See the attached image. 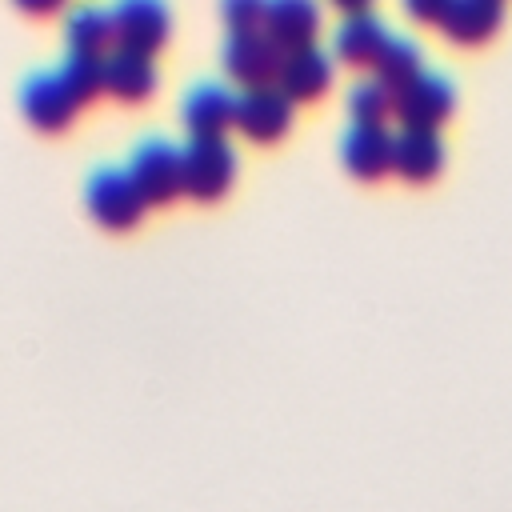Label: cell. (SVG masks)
Segmentation results:
<instances>
[{"label": "cell", "instance_id": "277c9868", "mask_svg": "<svg viewBox=\"0 0 512 512\" xmlns=\"http://www.w3.org/2000/svg\"><path fill=\"white\" fill-rule=\"evenodd\" d=\"M388 92H392V112L400 116L404 128H436L456 100L452 80L436 68H416L408 80H400Z\"/></svg>", "mask_w": 512, "mask_h": 512}, {"label": "cell", "instance_id": "2e32d148", "mask_svg": "<svg viewBox=\"0 0 512 512\" xmlns=\"http://www.w3.org/2000/svg\"><path fill=\"white\" fill-rule=\"evenodd\" d=\"M384 36H388V24L376 12H348L332 32V52L352 68H368Z\"/></svg>", "mask_w": 512, "mask_h": 512}, {"label": "cell", "instance_id": "7402d4cb", "mask_svg": "<svg viewBox=\"0 0 512 512\" xmlns=\"http://www.w3.org/2000/svg\"><path fill=\"white\" fill-rule=\"evenodd\" d=\"M400 4H404V12L416 16V20H436V16L444 12V0H400Z\"/></svg>", "mask_w": 512, "mask_h": 512}, {"label": "cell", "instance_id": "ac0fdd59", "mask_svg": "<svg viewBox=\"0 0 512 512\" xmlns=\"http://www.w3.org/2000/svg\"><path fill=\"white\" fill-rule=\"evenodd\" d=\"M424 60V52H420V44L416 40H408L404 32H392L388 28V36L380 40V48H376V56H372V72H376V80L380 84H388V88H396L400 80H408L416 68H424L420 64Z\"/></svg>", "mask_w": 512, "mask_h": 512}, {"label": "cell", "instance_id": "9a60e30c", "mask_svg": "<svg viewBox=\"0 0 512 512\" xmlns=\"http://www.w3.org/2000/svg\"><path fill=\"white\" fill-rule=\"evenodd\" d=\"M504 20V0H444L440 32L456 44H484Z\"/></svg>", "mask_w": 512, "mask_h": 512}, {"label": "cell", "instance_id": "3957f363", "mask_svg": "<svg viewBox=\"0 0 512 512\" xmlns=\"http://www.w3.org/2000/svg\"><path fill=\"white\" fill-rule=\"evenodd\" d=\"M128 176L148 208L172 204L180 196V144L168 136H144L128 156Z\"/></svg>", "mask_w": 512, "mask_h": 512}, {"label": "cell", "instance_id": "5b68a950", "mask_svg": "<svg viewBox=\"0 0 512 512\" xmlns=\"http://www.w3.org/2000/svg\"><path fill=\"white\" fill-rule=\"evenodd\" d=\"M232 124L256 140V144H272L292 128V100L268 80V84H248L236 92L232 104Z\"/></svg>", "mask_w": 512, "mask_h": 512}, {"label": "cell", "instance_id": "44dd1931", "mask_svg": "<svg viewBox=\"0 0 512 512\" xmlns=\"http://www.w3.org/2000/svg\"><path fill=\"white\" fill-rule=\"evenodd\" d=\"M220 16L228 20V28H260L264 0H220Z\"/></svg>", "mask_w": 512, "mask_h": 512}, {"label": "cell", "instance_id": "8fae6325", "mask_svg": "<svg viewBox=\"0 0 512 512\" xmlns=\"http://www.w3.org/2000/svg\"><path fill=\"white\" fill-rule=\"evenodd\" d=\"M100 92L124 100V104H140L156 92V64L144 52H128V48H112L104 52V68H100Z\"/></svg>", "mask_w": 512, "mask_h": 512}, {"label": "cell", "instance_id": "ba28073f", "mask_svg": "<svg viewBox=\"0 0 512 512\" xmlns=\"http://www.w3.org/2000/svg\"><path fill=\"white\" fill-rule=\"evenodd\" d=\"M76 108H80V104L72 100V92L64 88V80H60L56 68L32 72V76L20 84V112H24L28 124L40 128V132H60V128H68L72 116H76Z\"/></svg>", "mask_w": 512, "mask_h": 512}, {"label": "cell", "instance_id": "30bf717a", "mask_svg": "<svg viewBox=\"0 0 512 512\" xmlns=\"http://www.w3.org/2000/svg\"><path fill=\"white\" fill-rule=\"evenodd\" d=\"M232 104H236V92L228 84L196 80L180 100L188 136H224V128H232Z\"/></svg>", "mask_w": 512, "mask_h": 512}, {"label": "cell", "instance_id": "e0dca14e", "mask_svg": "<svg viewBox=\"0 0 512 512\" xmlns=\"http://www.w3.org/2000/svg\"><path fill=\"white\" fill-rule=\"evenodd\" d=\"M64 36H68V52H88V56H104L112 44V20L108 8L100 4H80L64 16Z\"/></svg>", "mask_w": 512, "mask_h": 512}, {"label": "cell", "instance_id": "d6986e66", "mask_svg": "<svg viewBox=\"0 0 512 512\" xmlns=\"http://www.w3.org/2000/svg\"><path fill=\"white\" fill-rule=\"evenodd\" d=\"M100 68H104V56H88V52H68L64 64L56 68L64 88L72 92L76 104H88L96 92H100Z\"/></svg>", "mask_w": 512, "mask_h": 512}, {"label": "cell", "instance_id": "ffe728a7", "mask_svg": "<svg viewBox=\"0 0 512 512\" xmlns=\"http://www.w3.org/2000/svg\"><path fill=\"white\" fill-rule=\"evenodd\" d=\"M348 112H352V124H384V116L392 112V92H388V84H380L376 76L356 80V84L348 88Z\"/></svg>", "mask_w": 512, "mask_h": 512}, {"label": "cell", "instance_id": "52a82bcc", "mask_svg": "<svg viewBox=\"0 0 512 512\" xmlns=\"http://www.w3.org/2000/svg\"><path fill=\"white\" fill-rule=\"evenodd\" d=\"M280 44L264 32V28H232L224 36V72L232 80H240L244 88L248 84H268L276 80V68H280Z\"/></svg>", "mask_w": 512, "mask_h": 512}, {"label": "cell", "instance_id": "7c38bea8", "mask_svg": "<svg viewBox=\"0 0 512 512\" xmlns=\"http://www.w3.org/2000/svg\"><path fill=\"white\" fill-rule=\"evenodd\" d=\"M340 160L360 180L392 172V132L384 124H348L340 136Z\"/></svg>", "mask_w": 512, "mask_h": 512}, {"label": "cell", "instance_id": "8992f818", "mask_svg": "<svg viewBox=\"0 0 512 512\" xmlns=\"http://www.w3.org/2000/svg\"><path fill=\"white\" fill-rule=\"evenodd\" d=\"M108 20H112L116 48L144 52V56H152L172 32V12L164 0H112Z\"/></svg>", "mask_w": 512, "mask_h": 512}, {"label": "cell", "instance_id": "9c48e42d", "mask_svg": "<svg viewBox=\"0 0 512 512\" xmlns=\"http://www.w3.org/2000/svg\"><path fill=\"white\" fill-rule=\"evenodd\" d=\"M292 104L296 100H316L328 84H332V56L320 44H304V48H288L280 56L276 80H272Z\"/></svg>", "mask_w": 512, "mask_h": 512}, {"label": "cell", "instance_id": "7a4b0ae2", "mask_svg": "<svg viewBox=\"0 0 512 512\" xmlns=\"http://www.w3.org/2000/svg\"><path fill=\"white\" fill-rule=\"evenodd\" d=\"M84 204H88L92 220H96L100 228H108V232H128V228H136L140 216H144V208H148V204L140 200V192H136L128 168H116V164H100V168L88 176V184H84Z\"/></svg>", "mask_w": 512, "mask_h": 512}, {"label": "cell", "instance_id": "cb8c5ba5", "mask_svg": "<svg viewBox=\"0 0 512 512\" xmlns=\"http://www.w3.org/2000/svg\"><path fill=\"white\" fill-rule=\"evenodd\" d=\"M332 4L344 8V16H348V12H368V8H372V0H332Z\"/></svg>", "mask_w": 512, "mask_h": 512}, {"label": "cell", "instance_id": "4fadbf2b", "mask_svg": "<svg viewBox=\"0 0 512 512\" xmlns=\"http://www.w3.org/2000/svg\"><path fill=\"white\" fill-rule=\"evenodd\" d=\"M260 28L280 44V52L316 44V32H320V4H316V0H264Z\"/></svg>", "mask_w": 512, "mask_h": 512}, {"label": "cell", "instance_id": "603a6c76", "mask_svg": "<svg viewBox=\"0 0 512 512\" xmlns=\"http://www.w3.org/2000/svg\"><path fill=\"white\" fill-rule=\"evenodd\" d=\"M64 0H16V8H24V12H32V16H48V12H56Z\"/></svg>", "mask_w": 512, "mask_h": 512}, {"label": "cell", "instance_id": "5bb4252c", "mask_svg": "<svg viewBox=\"0 0 512 512\" xmlns=\"http://www.w3.org/2000/svg\"><path fill=\"white\" fill-rule=\"evenodd\" d=\"M444 168V144L436 128H400L392 132V172L412 184L432 180Z\"/></svg>", "mask_w": 512, "mask_h": 512}, {"label": "cell", "instance_id": "6da1fadb", "mask_svg": "<svg viewBox=\"0 0 512 512\" xmlns=\"http://www.w3.org/2000/svg\"><path fill=\"white\" fill-rule=\"evenodd\" d=\"M236 180V148L224 136H188L180 148V192L212 204Z\"/></svg>", "mask_w": 512, "mask_h": 512}]
</instances>
